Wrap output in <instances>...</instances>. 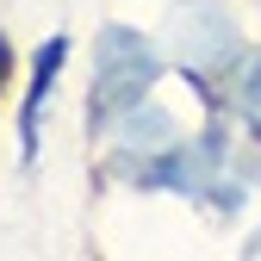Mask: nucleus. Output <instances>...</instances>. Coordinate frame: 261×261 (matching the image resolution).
<instances>
[{
	"label": "nucleus",
	"instance_id": "nucleus-1",
	"mask_svg": "<svg viewBox=\"0 0 261 261\" xmlns=\"http://www.w3.org/2000/svg\"><path fill=\"white\" fill-rule=\"evenodd\" d=\"M149 87H155V56H149V44L137 38V31H124V25H106L100 31V50H93V106H87V124L93 130L112 124L118 112L137 106Z\"/></svg>",
	"mask_w": 261,
	"mask_h": 261
},
{
	"label": "nucleus",
	"instance_id": "nucleus-2",
	"mask_svg": "<svg viewBox=\"0 0 261 261\" xmlns=\"http://www.w3.org/2000/svg\"><path fill=\"white\" fill-rule=\"evenodd\" d=\"M62 62H69V38H44L38 50V69H31V93H25V112H19V143H25V162L38 155V118H44V100H50V87L62 75Z\"/></svg>",
	"mask_w": 261,
	"mask_h": 261
},
{
	"label": "nucleus",
	"instance_id": "nucleus-3",
	"mask_svg": "<svg viewBox=\"0 0 261 261\" xmlns=\"http://www.w3.org/2000/svg\"><path fill=\"white\" fill-rule=\"evenodd\" d=\"M243 112L261 124V62H255V69H249V87H243Z\"/></svg>",
	"mask_w": 261,
	"mask_h": 261
},
{
	"label": "nucleus",
	"instance_id": "nucleus-4",
	"mask_svg": "<svg viewBox=\"0 0 261 261\" xmlns=\"http://www.w3.org/2000/svg\"><path fill=\"white\" fill-rule=\"evenodd\" d=\"M7 75H13V44L0 38V93H7Z\"/></svg>",
	"mask_w": 261,
	"mask_h": 261
}]
</instances>
